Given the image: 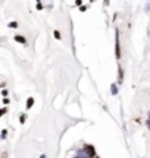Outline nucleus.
<instances>
[{"label":"nucleus","mask_w":150,"mask_h":158,"mask_svg":"<svg viewBox=\"0 0 150 158\" xmlns=\"http://www.w3.org/2000/svg\"><path fill=\"white\" fill-rule=\"evenodd\" d=\"M147 127H149V130H150V111H149V118H147Z\"/></svg>","instance_id":"11"},{"label":"nucleus","mask_w":150,"mask_h":158,"mask_svg":"<svg viewBox=\"0 0 150 158\" xmlns=\"http://www.w3.org/2000/svg\"><path fill=\"white\" fill-rule=\"evenodd\" d=\"M84 152H86V155L88 158L97 157V155H96V149H94V147H93V145H86V147H84Z\"/></svg>","instance_id":"2"},{"label":"nucleus","mask_w":150,"mask_h":158,"mask_svg":"<svg viewBox=\"0 0 150 158\" xmlns=\"http://www.w3.org/2000/svg\"><path fill=\"white\" fill-rule=\"evenodd\" d=\"M115 56L118 60L121 59V45H119V31L118 29L115 32Z\"/></svg>","instance_id":"1"},{"label":"nucleus","mask_w":150,"mask_h":158,"mask_svg":"<svg viewBox=\"0 0 150 158\" xmlns=\"http://www.w3.org/2000/svg\"><path fill=\"white\" fill-rule=\"evenodd\" d=\"M33 106H34V98H28V101H27V108L29 110Z\"/></svg>","instance_id":"6"},{"label":"nucleus","mask_w":150,"mask_h":158,"mask_svg":"<svg viewBox=\"0 0 150 158\" xmlns=\"http://www.w3.org/2000/svg\"><path fill=\"white\" fill-rule=\"evenodd\" d=\"M109 3V0H104V5H108Z\"/></svg>","instance_id":"13"},{"label":"nucleus","mask_w":150,"mask_h":158,"mask_svg":"<svg viewBox=\"0 0 150 158\" xmlns=\"http://www.w3.org/2000/svg\"><path fill=\"white\" fill-rule=\"evenodd\" d=\"M16 27H18L16 22H11V23H9V28H16Z\"/></svg>","instance_id":"10"},{"label":"nucleus","mask_w":150,"mask_h":158,"mask_svg":"<svg viewBox=\"0 0 150 158\" xmlns=\"http://www.w3.org/2000/svg\"><path fill=\"white\" fill-rule=\"evenodd\" d=\"M15 41L19 43V44H25V43H27V41H25V37H22V35H16V37H15Z\"/></svg>","instance_id":"4"},{"label":"nucleus","mask_w":150,"mask_h":158,"mask_svg":"<svg viewBox=\"0 0 150 158\" xmlns=\"http://www.w3.org/2000/svg\"><path fill=\"white\" fill-rule=\"evenodd\" d=\"M94 158H100V157H94Z\"/></svg>","instance_id":"15"},{"label":"nucleus","mask_w":150,"mask_h":158,"mask_svg":"<svg viewBox=\"0 0 150 158\" xmlns=\"http://www.w3.org/2000/svg\"><path fill=\"white\" fill-rule=\"evenodd\" d=\"M25 120H27V116H25V114H21V117H19V122H21V123H24Z\"/></svg>","instance_id":"8"},{"label":"nucleus","mask_w":150,"mask_h":158,"mask_svg":"<svg viewBox=\"0 0 150 158\" xmlns=\"http://www.w3.org/2000/svg\"><path fill=\"white\" fill-rule=\"evenodd\" d=\"M40 158H46V155H44V154H43V155H40Z\"/></svg>","instance_id":"14"},{"label":"nucleus","mask_w":150,"mask_h":158,"mask_svg":"<svg viewBox=\"0 0 150 158\" xmlns=\"http://www.w3.org/2000/svg\"><path fill=\"white\" fill-rule=\"evenodd\" d=\"M110 92H112V95H116V94H118V85L116 84L110 85Z\"/></svg>","instance_id":"5"},{"label":"nucleus","mask_w":150,"mask_h":158,"mask_svg":"<svg viewBox=\"0 0 150 158\" xmlns=\"http://www.w3.org/2000/svg\"><path fill=\"white\" fill-rule=\"evenodd\" d=\"M55 38H56V40L62 38V35H60V32H59V31H55Z\"/></svg>","instance_id":"7"},{"label":"nucleus","mask_w":150,"mask_h":158,"mask_svg":"<svg viewBox=\"0 0 150 158\" xmlns=\"http://www.w3.org/2000/svg\"><path fill=\"white\" fill-rule=\"evenodd\" d=\"M6 135H7V130L3 129L2 130V139H6Z\"/></svg>","instance_id":"9"},{"label":"nucleus","mask_w":150,"mask_h":158,"mask_svg":"<svg viewBox=\"0 0 150 158\" xmlns=\"http://www.w3.org/2000/svg\"><path fill=\"white\" fill-rule=\"evenodd\" d=\"M118 76H119L118 82H119V84H122V81H124V70H122V66H121V64L118 66Z\"/></svg>","instance_id":"3"},{"label":"nucleus","mask_w":150,"mask_h":158,"mask_svg":"<svg viewBox=\"0 0 150 158\" xmlns=\"http://www.w3.org/2000/svg\"><path fill=\"white\" fill-rule=\"evenodd\" d=\"M90 2H93V0H90Z\"/></svg>","instance_id":"16"},{"label":"nucleus","mask_w":150,"mask_h":158,"mask_svg":"<svg viewBox=\"0 0 150 158\" xmlns=\"http://www.w3.org/2000/svg\"><path fill=\"white\" fill-rule=\"evenodd\" d=\"M74 158H88V157H80V155H77V157H74Z\"/></svg>","instance_id":"12"}]
</instances>
